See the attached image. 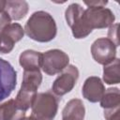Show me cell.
I'll list each match as a JSON object with an SVG mask.
<instances>
[{
    "mask_svg": "<svg viewBox=\"0 0 120 120\" xmlns=\"http://www.w3.org/2000/svg\"><path fill=\"white\" fill-rule=\"evenodd\" d=\"M25 112L20 109L15 99H9L0 104V120H21Z\"/></svg>",
    "mask_w": 120,
    "mask_h": 120,
    "instance_id": "12",
    "label": "cell"
},
{
    "mask_svg": "<svg viewBox=\"0 0 120 120\" xmlns=\"http://www.w3.org/2000/svg\"><path fill=\"white\" fill-rule=\"evenodd\" d=\"M79 78V70L77 67L68 65L62 70V73L54 80L52 90L56 96H64L70 92L75 86Z\"/></svg>",
    "mask_w": 120,
    "mask_h": 120,
    "instance_id": "6",
    "label": "cell"
},
{
    "mask_svg": "<svg viewBox=\"0 0 120 120\" xmlns=\"http://www.w3.org/2000/svg\"><path fill=\"white\" fill-rule=\"evenodd\" d=\"M68 55L58 49L45 52L41 55V68L48 75H55L68 66Z\"/></svg>",
    "mask_w": 120,
    "mask_h": 120,
    "instance_id": "4",
    "label": "cell"
},
{
    "mask_svg": "<svg viewBox=\"0 0 120 120\" xmlns=\"http://www.w3.org/2000/svg\"><path fill=\"white\" fill-rule=\"evenodd\" d=\"M100 101V106L105 111L118 109L120 106V92L116 87L108 88L105 90Z\"/></svg>",
    "mask_w": 120,
    "mask_h": 120,
    "instance_id": "14",
    "label": "cell"
},
{
    "mask_svg": "<svg viewBox=\"0 0 120 120\" xmlns=\"http://www.w3.org/2000/svg\"><path fill=\"white\" fill-rule=\"evenodd\" d=\"M107 1H84V4L87 7H105Z\"/></svg>",
    "mask_w": 120,
    "mask_h": 120,
    "instance_id": "23",
    "label": "cell"
},
{
    "mask_svg": "<svg viewBox=\"0 0 120 120\" xmlns=\"http://www.w3.org/2000/svg\"><path fill=\"white\" fill-rule=\"evenodd\" d=\"M105 92V87L100 78L97 76L88 77L82 89V93L84 98H86L90 102H98L101 99L103 94Z\"/></svg>",
    "mask_w": 120,
    "mask_h": 120,
    "instance_id": "9",
    "label": "cell"
},
{
    "mask_svg": "<svg viewBox=\"0 0 120 120\" xmlns=\"http://www.w3.org/2000/svg\"><path fill=\"white\" fill-rule=\"evenodd\" d=\"M5 11L8 14L11 20L19 21L27 14L28 4L25 1L9 0V1H7Z\"/></svg>",
    "mask_w": 120,
    "mask_h": 120,
    "instance_id": "13",
    "label": "cell"
},
{
    "mask_svg": "<svg viewBox=\"0 0 120 120\" xmlns=\"http://www.w3.org/2000/svg\"><path fill=\"white\" fill-rule=\"evenodd\" d=\"M11 22L10 17L8 16V14L4 10L0 12V31L3 30L6 26H8Z\"/></svg>",
    "mask_w": 120,
    "mask_h": 120,
    "instance_id": "22",
    "label": "cell"
},
{
    "mask_svg": "<svg viewBox=\"0 0 120 120\" xmlns=\"http://www.w3.org/2000/svg\"><path fill=\"white\" fill-rule=\"evenodd\" d=\"M17 83V72L9 62L0 58V101L10 96Z\"/></svg>",
    "mask_w": 120,
    "mask_h": 120,
    "instance_id": "8",
    "label": "cell"
},
{
    "mask_svg": "<svg viewBox=\"0 0 120 120\" xmlns=\"http://www.w3.org/2000/svg\"><path fill=\"white\" fill-rule=\"evenodd\" d=\"M41 55L42 53L38 52L26 50L20 54L19 63L22 67L23 70H40Z\"/></svg>",
    "mask_w": 120,
    "mask_h": 120,
    "instance_id": "11",
    "label": "cell"
},
{
    "mask_svg": "<svg viewBox=\"0 0 120 120\" xmlns=\"http://www.w3.org/2000/svg\"><path fill=\"white\" fill-rule=\"evenodd\" d=\"M41 82L42 75L40 73V70H24L21 86L27 87L33 90H38Z\"/></svg>",
    "mask_w": 120,
    "mask_h": 120,
    "instance_id": "17",
    "label": "cell"
},
{
    "mask_svg": "<svg viewBox=\"0 0 120 120\" xmlns=\"http://www.w3.org/2000/svg\"><path fill=\"white\" fill-rule=\"evenodd\" d=\"M25 34L38 42H49L57 33V27L52 16L46 11H36L27 20L24 26Z\"/></svg>",
    "mask_w": 120,
    "mask_h": 120,
    "instance_id": "1",
    "label": "cell"
},
{
    "mask_svg": "<svg viewBox=\"0 0 120 120\" xmlns=\"http://www.w3.org/2000/svg\"><path fill=\"white\" fill-rule=\"evenodd\" d=\"M32 115L40 120H52L58 110V99L51 92L37 94L32 103Z\"/></svg>",
    "mask_w": 120,
    "mask_h": 120,
    "instance_id": "3",
    "label": "cell"
},
{
    "mask_svg": "<svg viewBox=\"0 0 120 120\" xmlns=\"http://www.w3.org/2000/svg\"><path fill=\"white\" fill-rule=\"evenodd\" d=\"M84 8L78 3L70 4L65 12V17L68 24L71 28L72 35L75 38H84L89 33L85 30L82 24V13Z\"/></svg>",
    "mask_w": 120,
    "mask_h": 120,
    "instance_id": "7",
    "label": "cell"
},
{
    "mask_svg": "<svg viewBox=\"0 0 120 120\" xmlns=\"http://www.w3.org/2000/svg\"><path fill=\"white\" fill-rule=\"evenodd\" d=\"M120 109H115V110H111V111H105L104 112V116L106 120H119L120 119Z\"/></svg>",
    "mask_w": 120,
    "mask_h": 120,
    "instance_id": "21",
    "label": "cell"
},
{
    "mask_svg": "<svg viewBox=\"0 0 120 120\" xmlns=\"http://www.w3.org/2000/svg\"><path fill=\"white\" fill-rule=\"evenodd\" d=\"M82 24L90 34L93 29L106 28L113 24L115 20L112 11L105 7H88L82 13Z\"/></svg>",
    "mask_w": 120,
    "mask_h": 120,
    "instance_id": "2",
    "label": "cell"
},
{
    "mask_svg": "<svg viewBox=\"0 0 120 120\" xmlns=\"http://www.w3.org/2000/svg\"><path fill=\"white\" fill-rule=\"evenodd\" d=\"M118 26H119L118 23L111 25L109 32H108V37H109L108 38L110 40H112L116 46L119 45V42H118Z\"/></svg>",
    "mask_w": 120,
    "mask_h": 120,
    "instance_id": "20",
    "label": "cell"
},
{
    "mask_svg": "<svg viewBox=\"0 0 120 120\" xmlns=\"http://www.w3.org/2000/svg\"><path fill=\"white\" fill-rule=\"evenodd\" d=\"M37 94L38 93L36 90L21 86V88L17 94V97L15 98V101L18 104V106L20 107V109L26 112L32 106V103H33Z\"/></svg>",
    "mask_w": 120,
    "mask_h": 120,
    "instance_id": "16",
    "label": "cell"
},
{
    "mask_svg": "<svg viewBox=\"0 0 120 120\" xmlns=\"http://www.w3.org/2000/svg\"><path fill=\"white\" fill-rule=\"evenodd\" d=\"M2 31L14 44L16 42L20 41L24 36V29L22 27L21 24H19L17 22L9 23Z\"/></svg>",
    "mask_w": 120,
    "mask_h": 120,
    "instance_id": "18",
    "label": "cell"
},
{
    "mask_svg": "<svg viewBox=\"0 0 120 120\" xmlns=\"http://www.w3.org/2000/svg\"><path fill=\"white\" fill-rule=\"evenodd\" d=\"M103 81L107 84H117L120 82V65L118 58H115L112 63L104 66Z\"/></svg>",
    "mask_w": 120,
    "mask_h": 120,
    "instance_id": "15",
    "label": "cell"
},
{
    "mask_svg": "<svg viewBox=\"0 0 120 120\" xmlns=\"http://www.w3.org/2000/svg\"><path fill=\"white\" fill-rule=\"evenodd\" d=\"M21 120H40V119L35 117L34 115H31V116H28V117H23V118H22Z\"/></svg>",
    "mask_w": 120,
    "mask_h": 120,
    "instance_id": "25",
    "label": "cell"
},
{
    "mask_svg": "<svg viewBox=\"0 0 120 120\" xmlns=\"http://www.w3.org/2000/svg\"><path fill=\"white\" fill-rule=\"evenodd\" d=\"M91 53L97 63L106 66L116 58V45L108 38H100L93 42Z\"/></svg>",
    "mask_w": 120,
    "mask_h": 120,
    "instance_id": "5",
    "label": "cell"
},
{
    "mask_svg": "<svg viewBox=\"0 0 120 120\" xmlns=\"http://www.w3.org/2000/svg\"><path fill=\"white\" fill-rule=\"evenodd\" d=\"M14 43L3 33L0 31V52L1 53H8L13 50Z\"/></svg>",
    "mask_w": 120,
    "mask_h": 120,
    "instance_id": "19",
    "label": "cell"
},
{
    "mask_svg": "<svg viewBox=\"0 0 120 120\" xmlns=\"http://www.w3.org/2000/svg\"><path fill=\"white\" fill-rule=\"evenodd\" d=\"M6 4H7V1H6V0H0V12L5 10V8H6Z\"/></svg>",
    "mask_w": 120,
    "mask_h": 120,
    "instance_id": "24",
    "label": "cell"
},
{
    "mask_svg": "<svg viewBox=\"0 0 120 120\" xmlns=\"http://www.w3.org/2000/svg\"><path fill=\"white\" fill-rule=\"evenodd\" d=\"M85 109L82 101L79 98L70 99L62 112L63 120H83Z\"/></svg>",
    "mask_w": 120,
    "mask_h": 120,
    "instance_id": "10",
    "label": "cell"
}]
</instances>
